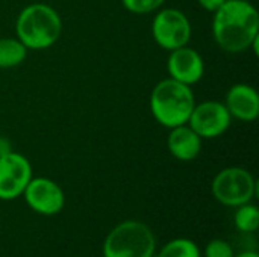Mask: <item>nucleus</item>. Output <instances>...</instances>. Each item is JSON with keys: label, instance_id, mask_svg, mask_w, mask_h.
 I'll return each instance as SVG.
<instances>
[{"label": "nucleus", "instance_id": "nucleus-1", "mask_svg": "<svg viewBox=\"0 0 259 257\" xmlns=\"http://www.w3.org/2000/svg\"><path fill=\"white\" fill-rule=\"evenodd\" d=\"M212 33L217 44L229 53L250 48L259 36V15L247 0H226L215 12Z\"/></svg>", "mask_w": 259, "mask_h": 257}, {"label": "nucleus", "instance_id": "nucleus-2", "mask_svg": "<svg viewBox=\"0 0 259 257\" xmlns=\"http://www.w3.org/2000/svg\"><path fill=\"white\" fill-rule=\"evenodd\" d=\"M15 30L27 50H44L53 45L61 36L62 21L52 6L32 3L18 14Z\"/></svg>", "mask_w": 259, "mask_h": 257}, {"label": "nucleus", "instance_id": "nucleus-3", "mask_svg": "<svg viewBox=\"0 0 259 257\" xmlns=\"http://www.w3.org/2000/svg\"><path fill=\"white\" fill-rule=\"evenodd\" d=\"M194 105L191 88L171 77L161 80L150 95V111L155 120L168 129L187 124Z\"/></svg>", "mask_w": 259, "mask_h": 257}, {"label": "nucleus", "instance_id": "nucleus-4", "mask_svg": "<svg viewBox=\"0 0 259 257\" xmlns=\"http://www.w3.org/2000/svg\"><path fill=\"white\" fill-rule=\"evenodd\" d=\"M156 239L149 226L124 221L115 226L103 242V257H153Z\"/></svg>", "mask_w": 259, "mask_h": 257}, {"label": "nucleus", "instance_id": "nucleus-5", "mask_svg": "<svg viewBox=\"0 0 259 257\" xmlns=\"http://www.w3.org/2000/svg\"><path fill=\"white\" fill-rule=\"evenodd\" d=\"M256 191L253 176L240 167L222 170L212 180V194L225 206L238 208L250 203Z\"/></svg>", "mask_w": 259, "mask_h": 257}, {"label": "nucleus", "instance_id": "nucleus-6", "mask_svg": "<svg viewBox=\"0 0 259 257\" xmlns=\"http://www.w3.org/2000/svg\"><path fill=\"white\" fill-rule=\"evenodd\" d=\"M152 33L159 47L171 52L188 44L191 38V24L182 11L168 8L155 15Z\"/></svg>", "mask_w": 259, "mask_h": 257}, {"label": "nucleus", "instance_id": "nucleus-7", "mask_svg": "<svg viewBox=\"0 0 259 257\" xmlns=\"http://www.w3.org/2000/svg\"><path fill=\"white\" fill-rule=\"evenodd\" d=\"M231 114L220 101H203L194 105L188 118L190 127L203 139L222 136L231 126Z\"/></svg>", "mask_w": 259, "mask_h": 257}, {"label": "nucleus", "instance_id": "nucleus-8", "mask_svg": "<svg viewBox=\"0 0 259 257\" xmlns=\"http://www.w3.org/2000/svg\"><path fill=\"white\" fill-rule=\"evenodd\" d=\"M32 179V167L20 153L0 156V200H14L23 195Z\"/></svg>", "mask_w": 259, "mask_h": 257}, {"label": "nucleus", "instance_id": "nucleus-9", "mask_svg": "<svg viewBox=\"0 0 259 257\" xmlns=\"http://www.w3.org/2000/svg\"><path fill=\"white\" fill-rule=\"evenodd\" d=\"M23 195L27 206L44 217L59 214L65 204L64 191L56 182L47 177H32Z\"/></svg>", "mask_w": 259, "mask_h": 257}, {"label": "nucleus", "instance_id": "nucleus-10", "mask_svg": "<svg viewBox=\"0 0 259 257\" xmlns=\"http://www.w3.org/2000/svg\"><path fill=\"white\" fill-rule=\"evenodd\" d=\"M167 70L171 79L185 83L194 85L197 83L205 73V64L202 56L187 45L171 50L167 62Z\"/></svg>", "mask_w": 259, "mask_h": 257}, {"label": "nucleus", "instance_id": "nucleus-11", "mask_svg": "<svg viewBox=\"0 0 259 257\" xmlns=\"http://www.w3.org/2000/svg\"><path fill=\"white\" fill-rule=\"evenodd\" d=\"M231 117L241 121H253L259 115V95L256 89L246 83H237L231 86L225 101Z\"/></svg>", "mask_w": 259, "mask_h": 257}, {"label": "nucleus", "instance_id": "nucleus-12", "mask_svg": "<svg viewBox=\"0 0 259 257\" xmlns=\"http://www.w3.org/2000/svg\"><path fill=\"white\" fill-rule=\"evenodd\" d=\"M167 145L170 153L182 161V162H190L194 161L200 150H202V138L187 124L173 127L168 139H167Z\"/></svg>", "mask_w": 259, "mask_h": 257}, {"label": "nucleus", "instance_id": "nucleus-13", "mask_svg": "<svg viewBox=\"0 0 259 257\" xmlns=\"http://www.w3.org/2000/svg\"><path fill=\"white\" fill-rule=\"evenodd\" d=\"M27 56V47L15 38H0V68L18 67Z\"/></svg>", "mask_w": 259, "mask_h": 257}, {"label": "nucleus", "instance_id": "nucleus-14", "mask_svg": "<svg viewBox=\"0 0 259 257\" xmlns=\"http://www.w3.org/2000/svg\"><path fill=\"white\" fill-rule=\"evenodd\" d=\"M156 257H200V250L191 239L176 238L165 244Z\"/></svg>", "mask_w": 259, "mask_h": 257}, {"label": "nucleus", "instance_id": "nucleus-15", "mask_svg": "<svg viewBox=\"0 0 259 257\" xmlns=\"http://www.w3.org/2000/svg\"><path fill=\"white\" fill-rule=\"evenodd\" d=\"M235 226L240 232L244 233H253L259 227V211L256 206L246 203L237 208L235 217H234Z\"/></svg>", "mask_w": 259, "mask_h": 257}, {"label": "nucleus", "instance_id": "nucleus-16", "mask_svg": "<svg viewBox=\"0 0 259 257\" xmlns=\"http://www.w3.org/2000/svg\"><path fill=\"white\" fill-rule=\"evenodd\" d=\"M165 0H121L123 6L134 14H150L162 6Z\"/></svg>", "mask_w": 259, "mask_h": 257}, {"label": "nucleus", "instance_id": "nucleus-17", "mask_svg": "<svg viewBox=\"0 0 259 257\" xmlns=\"http://www.w3.org/2000/svg\"><path fill=\"white\" fill-rule=\"evenodd\" d=\"M234 248L223 239H212L205 248V257H234Z\"/></svg>", "mask_w": 259, "mask_h": 257}, {"label": "nucleus", "instance_id": "nucleus-18", "mask_svg": "<svg viewBox=\"0 0 259 257\" xmlns=\"http://www.w3.org/2000/svg\"><path fill=\"white\" fill-rule=\"evenodd\" d=\"M197 2L203 9H206L209 12H215L226 0H197Z\"/></svg>", "mask_w": 259, "mask_h": 257}, {"label": "nucleus", "instance_id": "nucleus-19", "mask_svg": "<svg viewBox=\"0 0 259 257\" xmlns=\"http://www.w3.org/2000/svg\"><path fill=\"white\" fill-rule=\"evenodd\" d=\"M12 150H11V142L6 139V138H0V156H3V155H8V153H11Z\"/></svg>", "mask_w": 259, "mask_h": 257}, {"label": "nucleus", "instance_id": "nucleus-20", "mask_svg": "<svg viewBox=\"0 0 259 257\" xmlns=\"http://www.w3.org/2000/svg\"><path fill=\"white\" fill-rule=\"evenodd\" d=\"M234 257H259V256L256 251H243V253H240V254H237V256H234Z\"/></svg>", "mask_w": 259, "mask_h": 257}]
</instances>
